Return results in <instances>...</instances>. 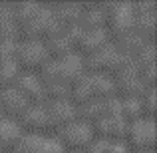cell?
Instances as JSON below:
<instances>
[{
    "instance_id": "cell-9",
    "label": "cell",
    "mask_w": 157,
    "mask_h": 153,
    "mask_svg": "<svg viewBox=\"0 0 157 153\" xmlns=\"http://www.w3.org/2000/svg\"><path fill=\"white\" fill-rule=\"evenodd\" d=\"M107 32L104 28H96V30H84V36H82L78 48L82 50V54H96L100 52L104 46H107Z\"/></svg>"
},
{
    "instance_id": "cell-19",
    "label": "cell",
    "mask_w": 157,
    "mask_h": 153,
    "mask_svg": "<svg viewBox=\"0 0 157 153\" xmlns=\"http://www.w3.org/2000/svg\"><path fill=\"white\" fill-rule=\"evenodd\" d=\"M42 153H66V149L62 147V143L54 137H46L42 139Z\"/></svg>"
},
{
    "instance_id": "cell-17",
    "label": "cell",
    "mask_w": 157,
    "mask_h": 153,
    "mask_svg": "<svg viewBox=\"0 0 157 153\" xmlns=\"http://www.w3.org/2000/svg\"><path fill=\"white\" fill-rule=\"evenodd\" d=\"M46 88V96L54 100H70V86L64 84V82H52V84L44 86Z\"/></svg>"
},
{
    "instance_id": "cell-23",
    "label": "cell",
    "mask_w": 157,
    "mask_h": 153,
    "mask_svg": "<svg viewBox=\"0 0 157 153\" xmlns=\"http://www.w3.org/2000/svg\"><path fill=\"white\" fill-rule=\"evenodd\" d=\"M2 117H4V113H2V111H0V119H2Z\"/></svg>"
},
{
    "instance_id": "cell-22",
    "label": "cell",
    "mask_w": 157,
    "mask_h": 153,
    "mask_svg": "<svg viewBox=\"0 0 157 153\" xmlns=\"http://www.w3.org/2000/svg\"><path fill=\"white\" fill-rule=\"evenodd\" d=\"M68 153H84V151H68Z\"/></svg>"
},
{
    "instance_id": "cell-1",
    "label": "cell",
    "mask_w": 157,
    "mask_h": 153,
    "mask_svg": "<svg viewBox=\"0 0 157 153\" xmlns=\"http://www.w3.org/2000/svg\"><path fill=\"white\" fill-rule=\"evenodd\" d=\"M50 60L46 54V46L42 40H24L16 44L14 50V62L18 68H24L26 72L34 74Z\"/></svg>"
},
{
    "instance_id": "cell-4",
    "label": "cell",
    "mask_w": 157,
    "mask_h": 153,
    "mask_svg": "<svg viewBox=\"0 0 157 153\" xmlns=\"http://www.w3.org/2000/svg\"><path fill=\"white\" fill-rule=\"evenodd\" d=\"M125 141H129V145L135 151H153L155 145V121L153 119L141 117L137 121L127 123L125 131Z\"/></svg>"
},
{
    "instance_id": "cell-2",
    "label": "cell",
    "mask_w": 157,
    "mask_h": 153,
    "mask_svg": "<svg viewBox=\"0 0 157 153\" xmlns=\"http://www.w3.org/2000/svg\"><path fill=\"white\" fill-rule=\"evenodd\" d=\"M107 32H111L117 38H125L133 32L135 26V10L131 4H109V10L105 12Z\"/></svg>"
},
{
    "instance_id": "cell-16",
    "label": "cell",
    "mask_w": 157,
    "mask_h": 153,
    "mask_svg": "<svg viewBox=\"0 0 157 153\" xmlns=\"http://www.w3.org/2000/svg\"><path fill=\"white\" fill-rule=\"evenodd\" d=\"M82 14V6H76V4H64V6L60 8V12L56 16V20L62 24V26H74V24H78V18H80Z\"/></svg>"
},
{
    "instance_id": "cell-11",
    "label": "cell",
    "mask_w": 157,
    "mask_h": 153,
    "mask_svg": "<svg viewBox=\"0 0 157 153\" xmlns=\"http://www.w3.org/2000/svg\"><path fill=\"white\" fill-rule=\"evenodd\" d=\"M42 139H44V135L24 133L10 147V153H42Z\"/></svg>"
},
{
    "instance_id": "cell-10",
    "label": "cell",
    "mask_w": 157,
    "mask_h": 153,
    "mask_svg": "<svg viewBox=\"0 0 157 153\" xmlns=\"http://www.w3.org/2000/svg\"><path fill=\"white\" fill-rule=\"evenodd\" d=\"M22 135H24V131L14 117H6L4 115L0 119V149H10Z\"/></svg>"
},
{
    "instance_id": "cell-5",
    "label": "cell",
    "mask_w": 157,
    "mask_h": 153,
    "mask_svg": "<svg viewBox=\"0 0 157 153\" xmlns=\"http://www.w3.org/2000/svg\"><path fill=\"white\" fill-rule=\"evenodd\" d=\"M18 125L22 127L24 133L42 135L48 127H52V123H50V117H48L46 107H42V105H28V109L20 115Z\"/></svg>"
},
{
    "instance_id": "cell-8",
    "label": "cell",
    "mask_w": 157,
    "mask_h": 153,
    "mask_svg": "<svg viewBox=\"0 0 157 153\" xmlns=\"http://www.w3.org/2000/svg\"><path fill=\"white\" fill-rule=\"evenodd\" d=\"M28 105H30V103L24 100L22 94H20L14 86L0 92V111L6 113V117H10V115H18L20 117V115L28 109Z\"/></svg>"
},
{
    "instance_id": "cell-14",
    "label": "cell",
    "mask_w": 157,
    "mask_h": 153,
    "mask_svg": "<svg viewBox=\"0 0 157 153\" xmlns=\"http://www.w3.org/2000/svg\"><path fill=\"white\" fill-rule=\"evenodd\" d=\"M121 117L127 123L137 121L143 117V109H141V98H125L121 100Z\"/></svg>"
},
{
    "instance_id": "cell-15",
    "label": "cell",
    "mask_w": 157,
    "mask_h": 153,
    "mask_svg": "<svg viewBox=\"0 0 157 153\" xmlns=\"http://www.w3.org/2000/svg\"><path fill=\"white\" fill-rule=\"evenodd\" d=\"M18 64L14 62V58L12 60H6L0 64V88L6 90V88H12L14 86V82L18 80Z\"/></svg>"
},
{
    "instance_id": "cell-20",
    "label": "cell",
    "mask_w": 157,
    "mask_h": 153,
    "mask_svg": "<svg viewBox=\"0 0 157 153\" xmlns=\"http://www.w3.org/2000/svg\"><path fill=\"white\" fill-rule=\"evenodd\" d=\"M107 153H129V147H127L123 141H109Z\"/></svg>"
},
{
    "instance_id": "cell-6",
    "label": "cell",
    "mask_w": 157,
    "mask_h": 153,
    "mask_svg": "<svg viewBox=\"0 0 157 153\" xmlns=\"http://www.w3.org/2000/svg\"><path fill=\"white\" fill-rule=\"evenodd\" d=\"M16 90L22 94V98L30 105H42V101L46 100V88H44V84L40 82V78L36 74L24 72L16 80Z\"/></svg>"
},
{
    "instance_id": "cell-24",
    "label": "cell",
    "mask_w": 157,
    "mask_h": 153,
    "mask_svg": "<svg viewBox=\"0 0 157 153\" xmlns=\"http://www.w3.org/2000/svg\"><path fill=\"white\" fill-rule=\"evenodd\" d=\"M0 153H2V149H0Z\"/></svg>"
},
{
    "instance_id": "cell-13",
    "label": "cell",
    "mask_w": 157,
    "mask_h": 153,
    "mask_svg": "<svg viewBox=\"0 0 157 153\" xmlns=\"http://www.w3.org/2000/svg\"><path fill=\"white\" fill-rule=\"evenodd\" d=\"M82 117H84L82 121L90 123V125H92L94 121H98V119L105 117V103H104V100H92V101L84 103V105H82Z\"/></svg>"
},
{
    "instance_id": "cell-18",
    "label": "cell",
    "mask_w": 157,
    "mask_h": 153,
    "mask_svg": "<svg viewBox=\"0 0 157 153\" xmlns=\"http://www.w3.org/2000/svg\"><path fill=\"white\" fill-rule=\"evenodd\" d=\"M86 20H88V24L92 26V30H96V28H104V24H105V12L94 8V10L86 12Z\"/></svg>"
},
{
    "instance_id": "cell-21",
    "label": "cell",
    "mask_w": 157,
    "mask_h": 153,
    "mask_svg": "<svg viewBox=\"0 0 157 153\" xmlns=\"http://www.w3.org/2000/svg\"><path fill=\"white\" fill-rule=\"evenodd\" d=\"M131 153V151H129ZM135 153H153V151H135Z\"/></svg>"
},
{
    "instance_id": "cell-7",
    "label": "cell",
    "mask_w": 157,
    "mask_h": 153,
    "mask_svg": "<svg viewBox=\"0 0 157 153\" xmlns=\"http://www.w3.org/2000/svg\"><path fill=\"white\" fill-rule=\"evenodd\" d=\"M46 111H48L52 127H58V125L64 127L78 119V109L70 100H54V101H50Z\"/></svg>"
},
{
    "instance_id": "cell-3",
    "label": "cell",
    "mask_w": 157,
    "mask_h": 153,
    "mask_svg": "<svg viewBox=\"0 0 157 153\" xmlns=\"http://www.w3.org/2000/svg\"><path fill=\"white\" fill-rule=\"evenodd\" d=\"M94 133L90 123L82 121V119H76V121L68 123L60 129V135H58V141L62 143L64 149L70 151H86V147L92 143Z\"/></svg>"
},
{
    "instance_id": "cell-12",
    "label": "cell",
    "mask_w": 157,
    "mask_h": 153,
    "mask_svg": "<svg viewBox=\"0 0 157 153\" xmlns=\"http://www.w3.org/2000/svg\"><path fill=\"white\" fill-rule=\"evenodd\" d=\"M44 46H46V54H48L50 60H62V58H66L68 54H72V46H70L68 40L64 38V34L44 42Z\"/></svg>"
}]
</instances>
